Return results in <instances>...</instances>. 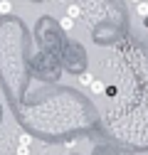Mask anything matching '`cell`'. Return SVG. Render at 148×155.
I'll use <instances>...</instances> for the list:
<instances>
[{
    "label": "cell",
    "mask_w": 148,
    "mask_h": 155,
    "mask_svg": "<svg viewBox=\"0 0 148 155\" xmlns=\"http://www.w3.org/2000/svg\"><path fill=\"white\" fill-rule=\"evenodd\" d=\"M67 15L72 17V20H82V15H84V12H82L79 5H69V8H67Z\"/></svg>",
    "instance_id": "obj_1"
},
{
    "label": "cell",
    "mask_w": 148,
    "mask_h": 155,
    "mask_svg": "<svg viewBox=\"0 0 148 155\" xmlns=\"http://www.w3.org/2000/svg\"><path fill=\"white\" fill-rule=\"evenodd\" d=\"M89 89L94 91V94H104V91H106V84H104L101 79H94V81L89 84Z\"/></svg>",
    "instance_id": "obj_2"
},
{
    "label": "cell",
    "mask_w": 148,
    "mask_h": 155,
    "mask_svg": "<svg viewBox=\"0 0 148 155\" xmlns=\"http://www.w3.org/2000/svg\"><path fill=\"white\" fill-rule=\"evenodd\" d=\"M17 145L30 148V145H32V135H30V133H20V135H17Z\"/></svg>",
    "instance_id": "obj_3"
},
{
    "label": "cell",
    "mask_w": 148,
    "mask_h": 155,
    "mask_svg": "<svg viewBox=\"0 0 148 155\" xmlns=\"http://www.w3.org/2000/svg\"><path fill=\"white\" fill-rule=\"evenodd\" d=\"M136 15H138V17H146V15H148V3H146V0L136 3Z\"/></svg>",
    "instance_id": "obj_4"
},
{
    "label": "cell",
    "mask_w": 148,
    "mask_h": 155,
    "mask_svg": "<svg viewBox=\"0 0 148 155\" xmlns=\"http://www.w3.org/2000/svg\"><path fill=\"white\" fill-rule=\"evenodd\" d=\"M91 81H94V76H91L89 71H82V74H79V84H82V86H89Z\"/></svg>",
    "instance_id": "obj_5"
},
{
    "label": "cell",
    "mask_w": 148,
    "mask_h": 155,
    "mask_svg": "<svg viewBox=\"0 0 148 155\" xmlns=\"http://www.w3.org/2000/svg\"><path fill=\"white\" fill-rule=\"evenodd\" d=\"M59 25H62V30H72V27H74V20H72L69 15H64L62 20H59Z\"/></svg>",
    "instance_id": "obj_6"
},
{
    "label": "cell",
    "mask_w": 148,
    "mask_h": 155,
    "mask_svg": "<svg viewBox=\"0 0 148 155\" xmlns=\"http://www.w3.org/2000/svg\"><path fill=\"white\" fill-rule=\"evenodd\" d=\"M12 10V3H10V0H0V15H8Z\"/></svg>",
    "instance_id": "obj_7"
},
{
    "label": "cell",
    "mask_w": 148,
    "mask_h": 155,
    "mask_svg": "<svg viewBox=\"0 0 148 155\" xmlns=\"http://www.w3.org/2000/svg\"><path fill=\"white\" fill-rule=\"evenodd\" d=\"M106 96H109V99H116V94H119V89L116 86H106V91H104Z\"/></svg>",
    "instance_id": "obj_8"
},
{
    "label": "cell",
    "mask_w": 148,
    "mask_h": 155,
    "mask_svg": "<svg viewBox=\"0 0 148 155\" xmlns=\"http://www.w3.org/2000/svg\"><path fill=\"white\" fill-rule=\"evenodd\" d=\"M17 155H30V148H25V145H17Z\"/></svg>",
    "instance_id": "obj_9"
},
{
    "label": "cell",
    "mask_w": 148,
    "mask_h": 155,
    "mask_svg": "<svg viewBox=\"0 0 148 155\" xmlns=\"http://www.w3.org/2000/svg\"><path fill=\"white\" fill-rule=\"evenodd\" d=\"M141 20H143V27L148 30V15H146V17H141Z\"/></svg>",
    "instance_id": "obj_10"
},
{
    "label": "cell",
    "mask_w": 148,
    "mask_h": 155,
    "mask_svg": "<svg viewBox=\"0 0 148 155\" xmlns=\"http://www.w3.org/2000/svg\"><path fill=\"white\" fill-rule=\"evenodd\" d=\"M128 3H131V5H136V3H141V0H128Z\"/></svg>",
    "instance_id": "obj_11"
}]
</instances>
